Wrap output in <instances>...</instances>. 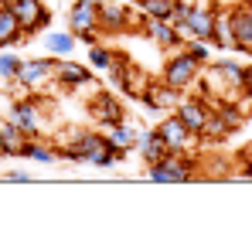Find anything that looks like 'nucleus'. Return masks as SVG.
<instances>
[{
	"mask_svg": "<svg viewBox=\"0 0 252 238\" xmlns=\"http://www.w3.org/2000/svg\"><path fill=\"white\" fill-rule=\"evenodd\" d=\"M184 51L198 61V65H208L211 61V51H208V41H198V38H188L184 41Z\"/></svg>",
	"mask_w": 252,
	"mask_h": 238,
	"instance_id": "obj_28",
	"label": "nucleus"
},
{
	"mask_svg": "<svg viewBox=\"0 0 252 238\" xmlns=\"http://www.w3.org/2000/svg\"><path fill=\"white\" fill-rule=\"evenodd\" d=\"M181 95H184L181 89H174V85H167V82H160V79H150L147 89H143V95H140V102L150 113H157V109H174L181 102Z\"/></svg>",
	"mask_w": 252,
	"mask_h": 238,
	"instance_id": "obj_11",
	"label": "nucleus"
},
{
	"mask_svg": "<svg viewBox=\"0 0 252 238\" xmlns=\"http://www.w3.org/2000/svg\"><path fill=\"white\" fill-rule=\"evenodd\" d=\"M157 129H160V136L167 140L170 150H177V153H188V147L198 140L188 126H184V119L177 116V113H170V116H164L160 122H157Z\"/></svg>",
	"mask_w": 252,
	"mask_h": 238,
	"instance_id": "obj_13",
	"label": "nucleus"
},
{
	"mask_svg": "<svg viewBox=\"0 0 252 238\" xmlns=\"http://www.w3.org/2000/svg\"><path fill=\"white\" fill-rule=\"evenodd\" d=\"M133 31H140L143 38H150L154 44H160L164 51H177V48H184V34L174 28V21H160V17H147V14H140V17L133 21Z\"/></svg>",
	"mask_w": 252,
	"mask_h": 238,
	"instance_id": "obj_4",
	"label": "nucleus"
},
{
	"mask_svg": "<svg viewBox=\"0 0 252 238\" xmlns=\"http://www.w3.org/2000/svg\"><path fill=\"white\" fill-rule=\"evenodd\" d=\"M55 82H62L65 89H82L92 82V68L72 61V58H58L55 61Z\"/></svg>",
	"mask_w": 252,
	"mask_h": 238,
	"instance_id": "obj_15",
	"label": "nucleus"
},
{
	"mask_svg": "<svg viewBox=\"0 0 252 238\" xmlns=\"http://www.w3.org/2000/svg\"><path fill=\"white\" fill-rule=\"evenodd\" d=\"M10 10L17 14V21H21L28 38L38 34V31H48V24H51V10L41 0H10Z\"/></svg>",
	"mask_w": 252,
	"mask_h": 238,
	"instance_id": "obj_6",
	"label": "nucleus"
},
{
	"mask_svg": "<svg viewBox=\"0 0 252 238\" xmlns=\"http://www.w3.org/2000/svg\"><path fill=\"white\" fill-rule=\"evenodd\" d=\"M215 17H218V7H211V3H194V10L188 14V24L181 28V34L184 41L188 38H198V41H208L215 44Z\"/></svg>",
	"mask_w": 252,
	"mask_h": 238,
	"instance_id": "obj_8",
	"label": "nucleus"
},
{
	"mask_svg": "<svg viewBox=\"0 0 252 238\" xmlns=\"http://www.w3.org/2000/svg\"><path fill=\"white\" fill-rule=\"evenodd\" d=\"M82 3H92V7H102L106 0H82Z\"/></svg>",
	"mask_w": 252,
	"mask_h": 238,
	"instance_id": "obj_33",
	"label": "nucleus"
},
{
	"mask_svg": "<svg viewBox=\"0 0 252 238\" xmlns=\"http://www.w3.org/2000/svg\"><path fill=\"white\" fill-rule=\"evenodd\" d=\"M239 177H246V180H252V160H246V167L239 170Z\"/></svg>",
	"mask_w": 252,
	"mask_h": 238,
	"instance_id": "obj_32",
	"label": "nucleus"
},
{
	"mask_svg": "<svg viewBox=\"0 0 252 238\" xmlns=\"http://www.w3.org/2000/svg\"><path fill=\"white\" fill-rule=\"evenodd\" d=\"M147 177L154 184H188L191 177H198V157L170 150L167 157H160L157 163H147Z\"/></svg>",
	"mask_w": 252,
	"mask_h": 238,
	"instance_id": "obj_2",
	"label": "nucleus"
},
{
	"mask_svg": "<svg viewBox=\"0 0 252 238\" xmlns=\"http://www.w3.org/2000/svg\"><path fill=\"white\" fill-rule=\"evenodd\" d=\"M21 41H28V34H24L17 14H14L10 7H0V48H14V44H21Z\"/></svg>",
	"mask_w": 252,
	"mask_h": 238,
	"instance_id": "obj_18",
	"label": "nucleus"
},
{
	"mask_svg": "<svg viewBox=\"0 0 252 238\" xmlns=\"http://www.w3.org/2000/svg\"><path fill=\"white\" fill-rule=\"evenodd\" d=\"M215 48H225V51H232V48H235L228 10H218V17H215Z\"/></svg>",
	"mask_w": 252,
	"mask_h": 238,
	"instance_id": "obj_24",
	"label": "nucleus"
},
{
	"mask_svg": "<svg viewBox=\"0 0 252 238\" xmlns=\"http://www.w3.org/2000/svg\"><path fill=\"white\" fill-rule=\"evenodd\" d=\"M102 133H106V140H109L113 147H120V150H126V153L136 150V143H140V129H136L133 122H126V119L116 122V126H106Z\"/></svg>",
	"mask_w": 252,
	"mask_h": 238,
	"instance_id": "obj_20",
	"label": "nucleus"
},
{
	"mask_svg": "<svg viewBox=\"0 0 252 238\" xmlns=\"http://www.w3.org/2000/svg\"><path fill=\"white\" fill-rule=\"evenodd\" d=\"M85 28H99V7L75 0L68 7V31L75 34V31H85Z\"/></svg>",
	"mask_w": 252,
	"mask_h": 238,
	"instance_id": "obj_19",
	"label": "nucleus"
},
{
	"mask_svg": "<svg viewBox=\"0 0 252 238\" xmlns=\"http://www.w3.org/2000/svg\"><path fill=\"white\" fill-rule=\"evenodd\" d=\"M3 180H10V184H31V174L28 170H7Z\"/></svg>",
	"mask_w": 252,
	"mask_h": 238,
	"instance_id": "obj_30",
	"label": "nucleus"
},
{
	"mask_svg": "<svg viewBox=\"0 0 252 238\" xmlns=\"http://www.w3.org/2000/svg\"><path fill=\"white\" fill-rule=\"evenodd\" d=\"M21 157L24 160H38V163H55V160H58V150L48 147V143H41V136H31V140L24 143Z\"/></svg>",
	"mask_w": 252,
	"mask_h": 238,
	"instance_id": "obj_23",
	"label": "nucleus"
},
{
	"mask_svg": "<svg viewBox=\"0 0 252 238\" xmlns=\"http://www.w3.org/2000/svg\"><path fill=\"white\" fill-rule=\"evenodd\" d=\"M228 21H232V38H235V48L232 51L252 55V0L228 7Z\"/></svg>",
	"mask_w": 252,
	"mask_h": 238,
	"instance_id": "obj_10",
	"label": "nucleus"
},
{
	"mask_svg": "<svg viewBox=\"0 0 252 238\" xmlns=\"http://www.w3.org/2000/svg\"><path fill=\"white\" fill-rule=\"evenodd\" d=\"M58 157L75 160V163H92V167H116L126 160V150L113 147L106 140V133H95V129H72V143L58 150Z\"/></svg>",
	"mask_w": 252,
	"mask_h": 238,
	"instance_id": "obj_1",
	"label": "nucleus"
},
{
	"mask_svg": "<svg viewBox=\"0 0 252 238\" xmlns=\"http://www.w3.org/2000/svg\"><path fill=\"white\" fill-rule=\"evenodd\" d=\"M235 129L225 122V116L218 113V109H211L208 122H205V133H201V140H208V143H221V140H228Z\"/></svg>",
	"mask_w": 252,
	"mask_h": 238,
	"instance_id": "obj_22",
	"label": "nucleus"
},
{
	"mask_svg": "<svg viewBox=\"0 0 252 238\" xmlns=\"http://www.w3.org/2000/svg\"><path fill=\"white\" fill-rule=\"evenodd\" d=\"M10 119L28 136H41V116H38V102L34 99H14L10 102Z\"/></svg>",
	"mask_w": 252,
	"mask_h": 238,
	"instance_id": "obj_14",
	"label": "nucleus"
},
{
	"mask_svg": "<svg viewBox=\"0 0 252 238\" xmlns=\"http://www.w3.org/2000/svg\"><path fill=\"white\" fill-rule=\"evenodd\" d=\"M133 10L120 3V0H106L102 7H99V31L102 34H126V31H133Z\"/></svg>",
	"mask_w": 252,
	"mask_h": 238,
	"instance_id": "obj_9",
	"label": "nucleus"
},
{
	"mask_svg": "<svg viewBox=\"0 0 252 238\" xmlns=\"http://www.w3.org/2000/svg\"><path fill=\"white\" fill-rule=\"evenodd\" d=\"M201 68L205 65H198L184 48H177V55H170L167 61H164V68H160V82L188 92V89H194V82L201 79Z\"/></svg>",
	"mask_w": 252,
	"mask_h": 238,
	"instance_id": "obj_3",
	"label": "nucleus"
},
{
	"mask_svg": "<svg viewBox=\"0 0 252 238\" xmlns=\"http://www.w3.org/2000/svg\"><path fill=\"white\" fill-rule=\"evenodd\" d=\"M75 34L72 31H48L44 34V51H51L55 58H72V51H75Z\"/></svg>",
	"mask_w": 252,
	"mask_h": 238,
	"instance_id": "obj_21",
	"label": "nucleus"
},
{
	"mask_svg": "<svg viewBox=\"0 0 252 238\" xmlns=\"http://www.w3.org/2000/svg\"><path fill=\"white\" fill-rule=\"evenodd\" d=\"M55 55H48V58H28L24 65H21V72H17V85L24 89V92H38L44 89L48 82H55Z\"/></svg>",
	"mask_w": 252,
	"mask_h": 238,
	"instance_id": "obj_5",
	"label": "nucleus"
},
{
	"mask_svg": "<svg viewBox=\"0 0 252 238\" xmlns=\"http://www.w3.org/2000/svg\"><path fill=\"white\" fill-rule=\"evenodd\" d=\"M136 7L147 17H160V21H170L174 17V0H136Z\"/></svg>",
	"mask_w": 252,
	"mask_h": 238,
	"instance_id": "obj_26",
	"label": "nucleus"
},
{
	"mask_svg": "<svg viewBox=\"0 0 252 238\" xmlns=\"http://www.w3.org/2000/svg\"><path fill=\"white\" fill-rule=\"evenodd\" d=\"M75 38L82 41L85 48H92V44H99V41H102V31H99V28H85V31H75Z\"/></svg>",
	"mask_w": 252,
	"mask_h": 238,
	"instance_id": "obj_29",
	"label": "nucleus"
},
{
	"mask_svg": "<svg viewBox=\"0 0 252 238\" xmlns=\"http://www.w3.org/2000/svg\"><path fill=\"white\" fill-rule=\"evenodd\" d=\"M89 113H92V119H95L102 129H106V126H116V122L126 119V109L120 106V99L109 95V92H95L92 102H89Z\"/></svg>",
	"mask_w": 252,
	"mask_h": 238,
	"instance_id": "obj_12",
	"label": "nucleus"
},
{
	"mask_svg": "<svg viewBox=\"0 0 252 238\" xmlns=\"http://www.w3.org/2000/svg\"><path fill=\"white\" fill-rule=\"evenodd\" d=\"M31 136L14 122V119H0V153L3 157H21V150H24V143H28Z\"/></svg>",
	"mask_w": 252,
	"mask_h": 238,
	"instance_id": "obj_16",
	"label": "nucleus"
},
{
	"mask_svg": "<svg viewBox=\"0 0 252 238\" xmlns=\"http://www.w3.org/2000/svg\"><path fill=\"white\" fill-rule=\"evenodd\" d=\"M21 65H24L21 55H14V51H0V82H17Z\"/></svg>",
	"mask_w": 252,
	"mask_h": 238,
	"instance_id": "obj_27",
	"label": "nucleus"
},
{
	"mask_svg": "<svg viewBox=\"0 0 252 238\" xmlns=\"http://www.w3.org/2000/svg\"><path fill=\"white\" fill-rule=\"evenodd\" d=\"M242 99L252 102V65H246V72H242Z\"/></svg>",
	"mask_w": 252,
	"mask_h": 238,
	"instance_id": "obj_31",
	"label": "nucleus"
},
{
	"mask_svg": "<svg viewBox=\"0 0 252 238\" xmlns=\"http://www.w3.org/2000/svg\"><path fill=\"white\" fill-rule=\"evenodd\" d=\"M211 106L208 99H201V95H181V102L174 106V113L184 119V126L201 140V133H205V122H208V116H211Z\"/></svg>",
	"mask_w": 252,
	"mask_h": 238,
	"instance_id": "obj_7",
	"label": "nucleus"
},
{
	"mask_svg": "<svg viewBox=\"0 0 252 238\" xmlns=\"http://www.w3.org/2000/svg\"><path fill=\"white\" fill-rule=\"evenodd\" d=\"M136 150L143 153L147 163H157L160 157H167V153H170L167 140L160 136V129H157V126H154V129H140V143H136Z\"/></svg>",
	"mask_w": 252,
	"mask_h": 238,
	"instance_id": "obj_17",
	"label": "nucleus"
},
{
	"mask_svg": "<svg viewBox=\"0 0 252 238\" xmlns=\"http://www.w3.org/2000/svg\"><path fill=\"white\" fill-rule=\"evenodd\" d=\"M113 58H116V51H113V48H106L102 41L89 48V68H92V72H109Z\"/></svg>",
	"mask_w": 252,
	"mask_h": 238,
	"instance_id": "obj_25",
	"label": "nucleus"
}]
</instances>
